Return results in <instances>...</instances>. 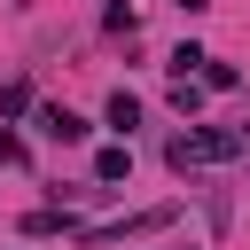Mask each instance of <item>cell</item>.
<instances>
[{
  "label": "cell",
  "instance_id": "obj_1",
  "mask_svg": "<svg viewBox=\"0 0 250 250\" xmlns=\"http://www.w3.org/2000/svg\"><path fill=\"white\" fill-rule=\"evenodd\" d=\"M250 141L242 133H227V125H195V133H180L164 156H172V172H203V164H234Z\"/></svg>",
  "mask_w": 250,
  "mask_h": 250
},
{
  "label": "cell",
  "instance_id": "obj_2",
  "mask_svg": "<svg viewBox=\"0 0 250 250\" xmlns=\"http://www.w3.org/2000/svg\"><path fill=\"white\" fill-rule=\"evenodd\" d=\"M39 133H47V141H86V117L62 109V102H47V109H39Z\"/></svg>",
  "mask_w": 250,
  "mask_h": 250
},
{
  "label": "cell",
  "instance_id": "obj_3",
  "mask_svg": "<svg viewBox=\"0 0 250 250\" xmlns=\"http://www.w3.org/2000/svg\"><path fill=\"white\" fill-rule=\"evenodd\" d=\"M125 172H133V148H125V141H117V148H102V156H94V180H102V188H117V180H125Z\"/></svg>",
  "mask_w": 250,
  "mask_h": 250
},
{
  "label": "cell",
  "instance_id": "obj_4",
  "mask_svg": "<svg viewBox=\"0 0 250 250\" xmlns=\"http://www.w3.org/2000/svg\"><path fill=\"white\" fill-rule=\"evenodd\" d=\"M234 78H242V70H234V62H219V55H203V70H195V86H219V94H227Z\"/></svg>",
  "mask_w": 250,
  "mask_h": 250
},
{
  "label": "cell",
  "instance_id": "obj_5",
  "mask_svg": "<svg viewBox=\"0 0 250 250\" xmlns=\"http://www.w3.org/2000/svg\"><path fill=\"white\" fill-rule=\"evenodd\" d=\"M109 125H117V133H133V125H141V102H133V94H125V86H117V94H109Z\"/></svg>",
  "mask_w": 250,
  "mask_h": 250
},
{
  "label": "cell",
  "instance_id": "obj_6",
  "mask_svg": "<svg viewBox=\"0 0 250 250\" xmlns=\"http://www.w3.org/2000/svg\"><path fill=\"white\" fill-rule=\"evenodd\" d=\"M195 102H203V86H195V78H172V109H180V117H195Z\"/></svg>",
  "mask_w": 250,
  "mask_h": 250
},
{
  "label": "cell",
  "instance_id": "obj_7",
  "mask_svg": "<svg viewBox=\"0 0 250 250\" xmlns=\"http://www.w3.org/2000/svg\"><path fill=\"white\" fill-rule=\"evenodd\" d=\"M62 227H70L62 211H31V219H23V234H62Z\"/></svg>",
  "mask_w": 250,
  "mask_h": 250
},
{
  "label": "cell",
  "instance_id": "obj_8",
  "mask_svg": "<svg viewBox=\"0 0 250 250\" xmlns=\"http://www.w3.org/2000/svg\"><path fill=\"white\" fill-rule=\"evenodd\" d=\"M0 164H23V141H16L8 125H0Z\"/></svg>",
  "mask_w": 250,
  "mask_h": 250
}]
</instances>
